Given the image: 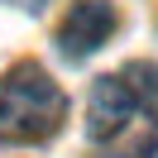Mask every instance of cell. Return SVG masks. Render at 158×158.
I'll return each instance as SVG.
<instances>
[{
    "instance_id": "2",
    "label": "cell",
    "mask_w": 158,
    "mask_h": 158,
    "mask_svg": "<svg viewBox=\"0 0 158 158\" xmlns=\"http://www.w3.org/2000/svg\"><path fill=\"white\" fill-rule=\"evenodd\" d=\"M115 24H120V15H115L110 0H72L67 19H62V29H58V48L67 53V58H86L101 43H110Z\"/></svg>"
},
{
    "instance_id": "3",
    "label": "cell",
    "mask_w": 158,
    "mask_h": 158,
    "mask_svg": "<svg viewBox=\"0 0 158 158\" xmlns=\"http://www.w3.org/2000/svg\"><path fill=\"white\" fill-rule=\"evenodd\" d=\"M134 96H129V86L120 77H96V86H91V139H110V134H120V129L129 125V115H134Z\"/></svg>"
},
{
    "instance_id": "5",
    "label": "cell",
    "mask_w": 158,
    "mask_h": 158,
    "mask_svg": "<svg viewBox=\"0 0 158 158\" xmlns=\"http://www.w3.org/2000/svg\"><path fill=\"white\" fill-rule=\"evenodd\" d=\"M139 158H158V134H153V139H144V148H139Z\"/></svg>"
},
{
    "instance_id": "4",
    "label": "cell",
    "mask_w": 158,
    "mask_h": 158,
    "mask_svg": "<svg viewBox=\"0 0 158 158\" xmlns=\"http://www.w3.org/2000/svg\"><path fill=\"white\" fill-rule=\"evenodd\" d=\"M120 81L129 86L134 106H139V110H148V115L158 120V62H129V67L120 72Z\"/></svg>"
},
{
    "instance_id": "1",
    "label": "cell",
    "mask_w": 158,
    "mask_h": 158,
    "mask_svg": "<svg viewBox=\"0 0 158 158\" xmlns=\"http://www.w3.org/2000/svg\"><path fill=\"white\" fill-rule=\"evenodd\" d=\"M62 115H67V96L39 62H19L5 72V81H0V139L43 144L62 129Z\"/></svg>"
}]
</instances>
